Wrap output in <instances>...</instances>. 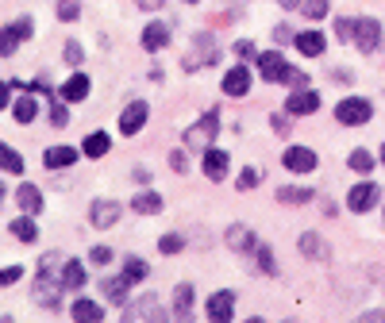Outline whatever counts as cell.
<instances>
[{"label": "cell", "instance_id": "cell-1", "mask_svg": "<svg viewBox=\"0 0 385 323\" xmlns=\"http://www.w3.org/2000/svg\"><path fill=\"white\" fill-rule=\"evenodd\" d=\"M54 258H58V254H43V270H39V281H35V304H39V308H51V312H58V304H62L58 285H62V281H54V285H51Z\"/></svg>", "mask_w": 385, "mask_h": 323}, {"label": "cell", "instance_id": "cell-2", "mask_svg": "<svg viewBox=\"0 0 385 323\" xmlns=\"http://www.w3.org/2000/svg\"><path fill=\"white\" fill-rule=\"evenodd\" d=\"M374 108L370 101H362V96H347V101L335 104V120L343 123V127H362V123H370Z\"/></svg>", "mask_w": 385, "mask_h": 323}, {"label": "cell", "instance_id": "cell-3", "mask_svg": "<svg viewBox=\"0 0 385 323\" xmlns=\"http://www.w3.org/2000/svg\"><path fill=\"white\" fill-rule=\"evenodd\" d=\"M255 62H258L262 81H270V85H282V81L289 77V70H293V65L285 62V54H282V51H262Z\"/></svg>", "mask_w": 385, "mask_h": 323}, {"label": "cell", "instance_id": "cell-4", "mask_svg": "<svg viewBox=\"0 0 385 323\" xmlns=\"http://www.w3.org/2000/svg\"><path fill=\"white\" fill-rule=\"evenodd\" d=\"M216 127H220V115H216V112L201 115V120H196L193 127L185 131V143H189L193 151H208V143H212V135H216Z\"/></svg>", "mask_w": 385, "mask_h": 323}, {"label": "cell", "instance_id": "cell-5", "mask_svg": "<svg viewBox=\"0 0 385 323\" xmlns=\"http://www.w3.org/2000/svg\"><path fill=\"white\" fill-rule=\"evenodd\" d=\"M378 196H381V189L374 185V181H362V185H355V189L347 193V208L362 215V212H370L374 204H378Z\"/></svg>", "mask_w": 385, "mask_h": 323}, {"label": "cell", "instance_id": "cell-6", "mask_svg": "<svg viewBox=\"0 0 385 323\" xmlns=\"http://www.w3.org/2000/svg\"><path fill=\"white\" fill-rule=\"evenodd\" d=\"M120 215H124V208H120L116 201H93V208H89V220H93V227H101V231H108V227H116L120 223Z\"/></svg>", "mask_w": 385, "mask_h": 323}, {"label": "cell", "instance_id": "cell-7", "mask_svg": "<svg viewBox=\"0 0 385 323\" xmlns=\"http://www.w3.org/2000/svg\"><path fill=\"white\" fill-rule=\"evenodd\" d=\"M232 312H235V293H232V289H220V293H212L208 304H204V316L216 319V323L232 319Z\"/></svg>", "mask_w": 385, "mask_h": 323}, {"label": "cell", "instance_id": "cell-8", "mask_svg": "<svg viewBox=\"0 0 385 323\" xmlns=\"http://www.w3.org/2000/svg\"><path fill=\"white\" fill-rule=\"evenodd\" d=\"M351 43H355L362 54H370L374 46L381 43V27H378V20H355V35H351Z\"/></svg>", "mask_w": 385, "mask_h": 323}, {"label": "cell", "instance_id": "cell-9", "mask_svg": "<svg viewBox=\"0 0 385 323\" xmlns=\"http://www.w3.org/2000/svg\"><path fill=\"white\" fill-rule=\"evenodd\" d=\"M124 319H166V312H162L158 296H139L135 304H124Z\"/></svg>", "mask_w": 385, "mask_h": 323}, {"label": "cell", "instance_id": "cell-10", "mask_svg": "<svg viewBox=\"0 0 385 323\" xmlns=\"http://www.w3.org/2000/svg\"><path fill=\"white\" fill-rule=\"evenodd\" d=\"M282 165L289 173H313L316 170V151H308V146H289V151L282 154Z\"/></svg>", "mask_w": 385, "mask_h": 323}, {"label": "cell", "instance_id": "cell-11", "mask_svg": "<svg viewBox=\"0 0 385 323\" xmlns=\"http://www.w3.org/2000/svg\"><path fill=\"white\" fill-rule=\"evenodd\" d=\"M320 108V96L313 89H293V96L285 101V115H313Z\"/></svg>", "mask_w": 385, "mask_h": 323}, {"label": "cell", "instance_id": "cell-12", "mask_svg": "<svg viewBox=\"0 0 385 323\" xmlns=\"http://www.w3.org/2000/svg\"><path fill=\"white\" fill-rule=\"evenodd\" d=\"M146 115H151V108L143 101H131L124 108V115H120V135H139V127L146 123Z\"/></svg>", "mask_w": 385, "mask_h": 323}, {"label": "cell", "instance_id": "cell-13", "mask_svg": "<svg viewBox=\"0 0 385 323\" xmlns=\"http://www.w3.org/2000/svg\"><path fill=\"white\" fill-rule=\"evenodd\" d=\"M227 165H232V158H227L224 151H216V146H208L204 158H201V170H204V177H208V181H224L227 177Z\"/></svg>", "mask_w": 385, "mask_h": 323}, {"label": "cell", "instance_id": "cell-14", "mask_svg": "<svg viewBox=\"0 0 385 323\" xmlns=\"http://www.w3.org/2000/svg\"><path fill=\"white\" fill-rule=\"evenodd\" d=\"M224 93L227 96H247L251 93V70H247V65H235V70H227L224 73Z\"/></svg>", "mask_w": 385, "mask_h": 323}, {"label": "cell", "instance_id": "cell-15", "mask_svg": "<svg viewBox=\"0 0 385 323\" xmlns=\"http://www.w3.org/2000/svg\"><path fill=\"white\" fill-rule=\"evenodd\" d=\"M193 43H196V54L185 58V70H196V65H212V62H216V46H212L208 35H196Z\"/></svg>", "mask_w": 385, "mask_h": 323}, {"label": "cell", "instance_id": "cell-16", "mask_svg": "<svg viewBox=\"0 0 385 323\" xmlns=\"http://www.w3.org/2000/svg\"><path fill=\"white\" fill-rule=\"evenodd\" d=\"M227 246L239 251V254H247V251H255V246H258V239H255V231H251V227L235 223V227H227Z\"/></svg>", "mask_w": 385, "mask_h": 323}, {"label": "cell", "instance_id": "cell-17", "mask_svg": "<svg viewBox=\"0 0 385 323\" xmlns=\"http://www.w3.org/2000/svg\"><path fill=\"white\" fill-rule=\"evenodd\" d=\"M70 312H73V319H81V323H101L104 319V308L96 300H89V296H77V300L70 304Z\"/></svg>", "mask_w": 385, "mask_h": 323}, {"label": "cell", "instance_id": "cell-18", "mask_svg": "<svg viewBox=\"0 0 385 323\" xmlns=\"http://www.w3.org/2000/svg\"><path fill=\"white\" fill-rule=\"evenodd\" d=\"M89 89H93V81H89L85 73H73V77L62 85L58 96H62V101H70V104H77V101H85V96H89Z\"/></svg>", "mask_w": 385, "mask_h": 323}, {"label": "cell", "instance_id": "cell-19", "mask_svg": "<svg viewBox=\"0 0 385 323\" xmlns=\"http://www.w3.org/2000/svg\"><path fill=\"white\" fill-rule=\"evenodd\" d=\"M301 254H305V258H316V262H324V258H332V246L324 243L320 235H316V231H308V235H301Z\"/></svg>", "mask_w": 385, "mask_h": 323}, {"label": "cell", "instance_id": "cell-20", "mask_svg": "<svg viewBox=\"0 0 385 323\" xmlns=\"http://www.w3.org/2000/svg\"><path fill=\"white\" fill-rule=\"evenodd\" d=\"M166 43H170V27H166V23H146V27H143V46L151 54H158Z\"/></svg>", "mask_w": 385, "mask_h": 323}, {"label": "cell", "instance_id": "cell-21", "mask_svg": "<svg viewBox=\"0 0 385 323\" xmlns=\"http://www.w3.org/2000/svg\"><path fill=\"white\" fill-rule=\"evenodd\" d=\"M15 204H20V212L35 215L39 208H43V193H39L35 185H27V181H23V185L15 189Z\"/></svg>", "mask_w": 385, "mask_h": 323}, {"label": "cell", "instance_id": "cell-22", "mask_svg": "<svg viewBox=\"0 0 385 323\" xmlns=\"http://www.w3.org/2000/svg\"><path fill=\"white\" fill-rule=\"evenodd\" d=\"M77 154L81 151H73V146H51V151L43 154V165L46 170H65V165L77 162Z\"/></svg>", "mask_w": 385, "mask_h": 323}, {"label": "cell", "instance_id": "cell-23", "mask_svg": "<svg viewBox=\"0 0 385 323\" xmlns=\"http://www.w3.org/2000/svg\"><path fill=\"white\" fill-rule=\"evenodd\" d=\"M62 289H85V262H77V258H65V266H62Z\"/></svg>", "mask_w": 385, "mask_h": 323}, {"label": "cell", "instance_id": "cell-24", "mask_svg": "<svg viewBox=\"0 0 385 323\" xmlns=\"http://www.w3.org/2000/svg\"><path fill=\"white\" fill-rule=\"evenodd\" d=\"M324 43H327V39L320 35V31H301V35L293 39V46H297L301 54H308V58L324 54Z\"/></svg>", "mask_w": 385, "mask_h": 323}, {"label": "cell", "instance_id": "cell-25", "mask_svg": "<svg viewBox=\"0 0 385 323\" xmlns=\"http://www.w3.org/2000/svg\"><path fill=\"white\" fill-rule=\"evenodd\" d=\"M104 300H112V304H127V289H131V277H124V273H120V277H108L104 281Z\"/></svg>", "mask_w": 385, "mask_h": 323}, {"label": "cell", "instance_id": "cell-26", "mask_svg": "<svg viewBox=\"0 0 385 323\" xmlns=\"http://www.w3.org/2000/svg\"><path fill=\"white\" fill-rule=\"evenodd\" d=\"M108 146H112L108 131H93V135L81 143V151H85V158H104V154H108Z\"/></svg>", "mask_w": 385, "mask_h": 323}, {"label": "cell", "instance_id": "cell-27", "mask_svg": "<svg viewBox=\"0 0 385 323\" xmlns=\"http://www.w3.org/2000/svg\"><path fill=\"white\" fill-rule=\"evenodd\" d=\"M12 115H15V123H31L39 115V101L31 93H23L20 101H12Z\"/></svg>", "mask_w": 385, "mask_h": 323}, {"label": "cell", "instance_id": "cell-28", "mask_svg": "<svg viewBox=\"0 0 385 323\" xmlns=\"http://www.w3.org/2000/svg\"><path fill=\"white\" fill-rule=\"evenodd\" d=\"M8 227H12V235L20 239V243H35V239H39V227H35V220H31L27 212H23L20 220H12Z\"/></svg>", "mask_w": 385, "mask_h": 323}, {"label": "cell", "instance_id": "cell-29", "mask_svg": "<svg viewBox=\"0 0 385 323\" xmlns=\"http://www.w3.org/2000/svg\"><path fill=\"white\" fill-rule=\"evenodd\" d=\"M131 208H135L139 215H158L162 212V196L158 193H139L135 201H131Z\"/></svg>", "mask_w": 385, "mask_h": 323}, {"label": "cell", "instance_id": "cell-30", "mask_svg": "<svg viewBox=\"0 0 385 323\" xmlns=\"http://www.w3.org/2000/svg\"><path fill=\"white\" fill-rule=\"evenodd\" d=\"M313 189H297V185H285V189H277V201L282 204H308L313 201Z\"/></svg>", "mask_w": 385, "mask_h": 323}, {"label": "cell", "instance_id": "cell-31", "mask_svg": "<svg viewBox=\"0 0 385 323\" xmlns=\"http://www.w3.org/2000/svg\"><path fill=\"white\" fill-rule=\"evenodd\" d=\"M189 308H193V285H177L174 289V312H177V319L189 316Z\"/></svg>", "mask_w": 385, "mask_h": 323}, {"label": "cell", "instance_id": "cell-32", "mask_svg": "<svg viewBox=\"0 0 385 323\" xmlns=\"http://www.w3.org/2000/svg\"><path fill=\"white\" fill-rule=\"evenodd\" d=\"M23 43V35L15 31V23L12 27H0V58H8V54H15V46Z\"/></svg>", "mask_w": 385, "mask_h": 323}, {"label": "cell", "instance_id": "cell-33", "mask_svg": "<svg viewBox=\"0 0 385 323\" xmlns=\"http://www.w3.org/2000/svg\"><path fill=\"white\" fill-rule=\"evenodd\" d=\"M0 170H8V173H23V154H15L8 143H0Z\"/></svg>", "mask_w": 385, "mask_h": 323}, {"label": "cell", "instance_id": "cell-34", "mask_svg": "<svg viewBox=\"0 0 385 323\" xmlns=\"http://www.w3.org/2000/svg\"><path fill=\"white\" fill-rule=\"evenodd\" d=\"M301 12H305L308 20H324V15L332 12V0H305V4H301Z\"/></svg>", "mask_w": 385, "mask_h": 323}, {"label": "cell", "instance_id": "cell-35", "mask_svg": "<svg viewBox=\"0 0 385 323\" xmlns=\"http://www.w3.org/2000/svg\"><path fill=\"white\" fill-rule=\"evenodd\" d=\"M347 165H351V170H355V173H362V177H366V173L374 170V158H370V154H366V151H351Z\"/></svg>", "mask_w": 385, "mask_h": 323}, {"label": "cell", "instance_id": "cell-36", "mask_svg": "<svg viewBox=\"0 0 385 323\" xmlns=\"http://www.w3.org/2000/svg\"><path fill=\"white\" fill-rule=\"evenodd\" d=\"M255 258H258V270H262V273H274V270H277L274 251H270V246H262V243H258V246H255Z\"/></svg>", "mask_w": 385, "mask_h": 323}, {"label": "cell", "instance_id": "cell-37", "mask_svg": "<svg viewBox=\"0 0 385 323\" xmlns=\"http://www.w3.org/2000/svg\"><path fill=\"white\" fill-rule=\"evenodd\" d=\"M158 251H162V254H182V251H185V239H182V235H162V239H158Z\"/></svg>", "mask_w": 385, "mask_h": 323}, {"label": "cell", "instance_id": "cell-38", "mask_svg": "<svg viewBox=\"0 0 385 323\" xmlns=\"http://www.w3.org/2000/svg\"><path fill=\"white\" fill-rule=\"evenodd\" d=\"M124 277L146 281V262H143V258H127V262H124Z\"/></svg>", "mask_w": 385, "mask_h": 323}, {"label": "cell", "instance_id": "cell-39", "mask_svg": "<svg viewBox=\"0 0 385 323\" xmlns=\"http://www.w3.org/2000/svg\"><path fill=\"white\" fill-rule=\"evenodd\" d=\"M262 181V170H255V165H251V170H243L239 173V189H255Z\"/></svg>", "mask_w": 385, "mask_h": 323}, {"label": "cell", "instance_id": "cell-40", "mask_svg": "<svg viewBox=\"0 0 385 323\" xmlns=\"http://www.w3.org/2000/svg\"><path fill=\"white\" fill-rule=\"evenodd\" d=\"M65 123H70V112H65L62 104L51 101V127H65Z\"/></svg>", "mask_w": 385, "mask_h": 323}, {"label": "cell", "instance_id": "cell-41", "mask_svg": "<svg viewBox=\"0 0 385 323\" xmlns=\"http://www.w3.org/2000/svg\"><path fill=\"white\" fill-rule=\"evenodd\" d=\"M15 281H23V266H8V270H0V285H15Z\"/></svg>", "mask_w": 385, "mask_h": 323}, {"label": "cell", "instance_id": "cell-42", "mask_svg": "<svg viewBox=\"0 0 385 323\" xmlns=\"http://www.w3.org/2000/svg\"><path fill=\"white\" fill-rule=\"evenodd\" d=\"M89 258H93V266H108L112 251H108V246H93V251H89Z\"/></svg>", "mask_w": 385, "mask_h": 323}, {"label": "cell", "instance_id": "cell-43", "mask_svg": "<svg viewBox=\"0 0 385 323\" xmlns=\"http://www.w3.org/2000/svg\"><path fill=\"white\" fill-rule=\"evenodd\" d=\"M285 85H289V89H308V73H301V70H289V77H285Z\"/></svg>", "mask_w": 385, "mask_h": 323}, {"label": "cell", "instance_id": "cell-44", "mask_svg": "<svg viewBox=\"0 0 385 323\" xmlns=\"http://www.w3.org/2000/svg\"><path fill=\"white\" fill-rule=\"evenodd\" d=\"M235 58H239V62H247V58H258V54H255V46L243 39V43H235Z\"/></svg>", "mask_w": 385, "mask_h": 323}, {"label": "cell", "instance_id": "cell-45", "mask_svg": "<svg viewBox=\"0 0 385 323\" xmlns=\"http://www.w3.org/2000/svg\"><path fill=\"white\" fill-rule=\"evenodd\" d=\"M81 58H85V51H81L77 43H70V46H65V62H70V65H81Z\"/></svg>", "mask_w": 385, "mask_h": 323}, {"label": "cell", "instance_id": "cell-46", "mask_svg": "<svg viewBox=\"0 0 385 323\" xmlns=\"http://www.w3.org/2000/svg\"><path fill=\"white\" fill-rule=\"evenodd\" d=\"M58 15H62L65 23H70V20H77V4H73V0H65V4L58 8Z\"/></svg>", "mask_w": 385, "mask_h": 323}, {"label": "cell", "instance_id": "cell-47", "mask_svg": "<svg viewBox=\"0 0 385 323\" xmlns=\"http://www.w3.org/2000/svg\"><path fill=\"white\" fill-rule=\"evenodd\" d=\"M15 31H20L23 39H31V31H35V23H31L27 15H23V20H15Z\"/></svg>", "mask_w": 385, "mask_h": 323}, {"label": "cell", "instance_id": "cell-48", "mask_svg": "<svg viewBox=\"0 0 385 323\" xmlns=\"http://www.w3.org/2000/svg\"><path fill=\"white\" fill-rule=\"evenodd\" d=\"M335 31H339V39H351V35H355V23H351V20H339V23H335Z\"/></svg>", "mask_w": 385, "mask_h": 323}, {"label": "cell", "instance_id": "cell-49", "mask_svg": "<svg viewBox=\"0 0 385 323\" xmlns=\"http://www.w3.org/2000/svg\"><path fill=\"white\" fill-rule=\"evenodd\" d=\"M170 165H174L177 173H185V170H189V165H185V154H182V151H174V154H170Z\"/></svg>", "mask_w": 385, "mask_h": 323}, {"label": "cell", "instance_id": "cell-50", "mask_svg": "<svg viewBox=\"0 0 385 323\" xmlns=\"http://www.w3.org/2000/svg\"><path fill=\"white\" fill-rule=\"evenodd\" d=\"M8 104H12V101H8V85H4V81H0V112H4Z\"/></svg>", "mask_w": 385, "mask_h": 323}, {"label": "cell", "instance_id": "cell-51", "mask_svg": "<svg viewBox=\"0 0 385 323\" xmlns=\"http://www.w3.org/2000/svg\"><path fill=\"white\" fill-rule=\"evenodd\" d=\"M277 4H282V8H301L305 0H277Z\"/></svg>", "mask_w": 385, "mask_h": 323}, {"label": "cell", "instance_id": "cell-52", "mask_svg": "<svg viewBox=\"0 0 385 323\" xmlns=\"http://www.w3.org/2000/svg\"><path fill=\"white\" fill-rule=\"evenodd\" d=\"M381 165H385V146H381Z\"/></svg>", "mask_w": 385, "mask_h": 323}, {"label": "cell", "instance_id": "cell-53", "mask_svg": "<svg viewBox=\"0 0 385 323\" xmlns=\"http://www.w3.org/2000/svg\"><path fill=\"white\" fill-rule=\"evenodd\" d=\"M0 201H4V185H0Z\"/></svg>", "mask_w": 385, "mask_h": 323}, {"label": "cell", "instance_id": "cell-54", "mask_svg": "<svg viewBox=\"0 0 385 323\" xmlns=\"http://www.w3.org/2000/svg\"><path fill=\"white\" fill-rule=\"evenodd\" d=\"M189 4H196V0H189Z\"/></svg>", "mask_w": 385, "mask_h": 323}]
</instances>
